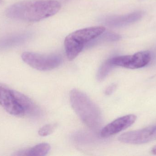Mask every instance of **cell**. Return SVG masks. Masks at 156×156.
<instances>
[{"label":"cell","instance_id":"cell-1","mask_svg":"<svg viewBox=\"0 0 156 156\" xmlns=\"http://www.w3.org/2000/svg\"><path fill=\"white\" fill-rule=\"evenodd\" d=\"M60 8V3L55 0L21 2L8 7L6 15L13 19L36 22L54 15Z\"/></svg>","mask_w":156,"mask_h":156},{"label":"cell","instance_id":"cell-2","mask_svg":"<svg viewBox=\"0 0 156 156\" xmlns=\"http://www.w3.org/2000/svg\"><path fill=\"white\" fill-rule=\"evenodd\" d=\"M69 96L71 106L83 122L91 129L98 128L102 117L97 105L86 94L76 89L72 90Z\"/></svg>","mask_w":156,"mask_h":156},{"label":"cell","instance_id":"cell-3","mask_svg":"<svg viewBox=\"0 0 156 156\" xmlns=\"http://www.w3.org/2000/svg\"><path fill=\"white\" fill-rule=\"evenodd\" d=\"M102 26L91 27L77 30L69 34L65 40V49L69 60L75 59L85 45L100 36L105 31Z\"/></svg>","mask_w":156,"mask_h":156},{"label":"cell","instance_id":"cell-4","mask_svg":"<svg viewBox=\"0 0 156 156\" xmlns=\"http://www.w3.org/2000/svg\"><path fill=\"white\" fill-rule=\"evenodd\" d=\"M23 61L33 68L41 71L54 69L60 66L62 57L57 54L43 55L32 52H24L21 56Z\"/></svg>","mask_w":156,"mask_h":156},{"label":"cell","instance_id":"cell-5","mask_svg":"<svg viewBox=\"0 0 156 156\" xmlns=\"http://www.w3.org/2000/svg\"><path fill=\"white\" fill-rule=\"evenodd\" d=\"M151 59V53L146 50L137 52L133 55L115 57L110 59V60L114 67L135 69L144 67L148 65Z\"/></svg>","mask_w":156,"mask_h":156},{"label":"cell","instance_id":"cell-6","mask_svg":"<svg viewBox=\"0 0 156 156\" xmlns=\"http://www.w3.org/2000/svg\"><path fill=\"white\" fill-rule=\"evenodd\" d=\"M156 139V124L144 129L126 132L120 135L118 140L131 144L146 143Z\"/></svg>","mask_w":156,"mask_h":156},{"label":"cell","instance_id":"cell-7","mask_svg":"<svg viewBox=\"0 0 156 156\" xmlns=\"http://www.w3.org/2000/svg\"><path fill=\"white\" fill-rule=\"evenodd\" d=\"M0 105L11 115L22 116L24 111L16 100L12 89L3 83H0Z\"/></svg>","mask_w":156,"mask_h":156},{"label":"cell","instance_id":"cell-8","mask_svg":"<svg viewBox=\"0 0 156 156\" xmlns=\"http://www.w3.org/2000/svg\"><path fill=\"white\" fill-rule=\"evenodd\" d=\"M136 118L134 114H128L117 118L102 129L101 136L106 138L118 133L133 124Z\"/></svg>","mask_w":156,"mask_h":156},{"label":"cell","instance_id":"cell-9","mask_svg":"<svg viewBox=\"0 0 156 156\" xmlns=\"http://www.w3.org/2000/svg\"><path fill=\"white\" fill-rule=\"evenodd\" d=\"M144 13L136 12L125 15L111 16L105 19L106 24L112 27H119L131 24L137 22L143 17Z\"/></svg>","mask_w":156,"mask_h":156},{"label":"cell","instance_id":"cell-10","mask_svg":"<svg viewBox=\"0 0 156 156\" xmlns=\"http://www.w3.org/2000/svg\"><path fill=\"white\" fill-rule=\"evenodd\" d=\"M12 90L18 104L23 110L25 115L34 116L39 114V107L31 99L19 92L15 90Z\"/></svg>","mask_w":156,"mask_h":156},{"label":"cell","instance_id":"cell-11","mask_svg":"<svg viewBox=\"0 0 156 156\" xmlns=\"http://www.w3.org/2000/svg\"><path fill=\"white\" fill-rule=\"evenodd\" d=\"M51 147L47 143L38 144L32 148L21 150L14 154L15 156H44L49 152Z\"/></svg>","mask_w":156,"mask_h":156},{"label":"cell","instance_id":"cell-12","mask_svg":"<svg viewBox=\"0 0 156 156\" xmlns=\"http://www.w3.org/2000/svg\"><path fill=\"white\" fill-rule=\"evenodd\" d=\"M114 67H115L111 63L110 59L103 63L100 67L97 73V78L98 80L100 81L103 80L107 77Z\"/></svg>","mask_w":156,"mask_h":156},{"label":"cell","instance_id":"cell-13","mask_svg":"<svg viewBox=\"0 0 156 156\" xmlns=\"http://www.w3.org/2000/svg\"><path fill=\"white\" fill-rule=\"evenodd\" d=\"M57 126V125L56 124L46 125L39 129L38 132V134L41 136H46L49 135L55 131Z\"/></svg>","mask_w":156,"mask_h":156},{"label":"cell","instance_id":"cell-14","mask_svg":"<svg viewBox=\"0 0 156 156\" xmlns=\"http://www.w3.org/2000/svg\"><path fill=\"white\" fill-rule=\"evenodd\" d=\"M116 88L115 84H112L108 87L105 91V93L106 95H110L112 94Z\"/></svg>","mask_w":156,"mask_h":156},{"label":"cell","instance_id":"cell-15","mask_svg":"<svg viewBox=\"0 0 156 156\" xmlns=\"http://www.w3.org/2000/svg\"><path fill=\"white\" fill-rule=\"evenodd\" d=\"M151 152L153 154L156 155V146L152 148Z\"/></svg>","mask_w":156,"mask_h":156},{"label":"cell","instance_id":"cell-16","mask_svg":"<svg viewBox=\"0 0 156 156\" xmlns=\"http://www.w3.org/2000/svg\"><path fill=\"white\" fill-rule=\"evenodd\" d=\"M2 2H3L2 0H0V5H1V4H2Z\"/></svg>","mask_w":156,"mask_h":156}]
</instances>
